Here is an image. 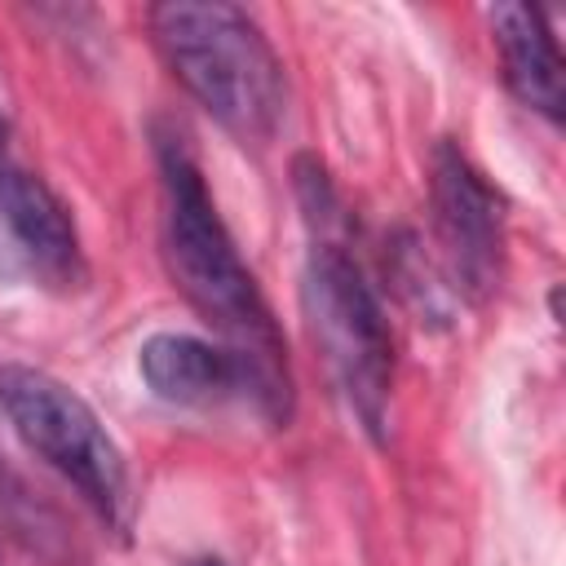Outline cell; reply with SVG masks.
<instances>
[{
    "mask_svg": "<svg viewBox=\"0 0 566 566\" xmlns=\"http://www.w3.org/2000/svg\"><path fill=\"white\" fill-rule=\"evenodd\" d=\"M159 159V190H164V256L186 292V301L226 336L252 376L265 389L270 420H287V345L283 332L243 265L217 203L203 186V172L177 128L155 133Z\"/></svg>",
    "mask_w": 566,
    "mask_h": 566,
    "instance_id": "1",
    "label": "cell"
},
{
    "mask_svg": "<svg viewBox=\"0 0 566 566\" xmlns=\"http://www.w3.org/2000/svg\"><path fill=\"white\" fill-rule=\"evenodd\" d=\"M181 88L243 146H265L287 111V75L252 13L226 0H168L146 13Z\"/></svg>",
    "mask_w": 566,
    "mask_h": 566,
    "instance_id": "2",
    "label": "cell"
},
{
    "mask_svg": "<svg viewBox=\"0 0 566 566\" xmlns=\"http://www.w3.org/2000/svg\"><path fill=\"white\" fill-rule=\"evenodd\" d=\"M305 318L349 411L371 438H385L394 394V340L385 310L349 256L345 239H314L305 261Z\"/></svg>",
    "mask_w": 566,
    "mask_h": 566,
    "instance_id": "3",
    "label": "cell"
},
{
    "mask_svg": "<svg viewBox=\"0 0 566 566\" xmlns=\"http://www.w3.org/2000/svg\"><path fill=\"white\" fill-rule=\"evenodd\" d=\"M0 407L13 433L35 451L53 473H62L106 526L128 531L133 522V482L119 442L102 416L57 376L35 367L0 371Z\"/></svg>",
    "mask_w": 566,
    "mask_h": 566,
    "instance_id": "4",
    "label": "cell"
},
{
    "mask_svg": "<svg viewBox=\"0 0 566 566\" xmlns=\"http://www.w3.org/2000/svg\"><path fill=\"white\" fill-rule=\"evenodd\" d=\"M429 199L438 248L455 292H464L469 301H486L504 274V221L491 186L455 142H438L429 155Z\"/></svg>",
    "mask_w": 566,
    "mask_h": 566,
    "instance_id": "5",
    "label": "cell"
},
{
    "mask_svg": "<svg viewBox=\"0 0 566 566\" xmlns=\"http://www.w3.org/2000/svg\"><path fill=\"white\" fill-rule=\"evenodd\" d=\"M137 376L146 380V389L172 407H217L230 398H252L265 416V389L252 376V367L226 349L212 345L203 336L190 332H155L142 340L137 349Z\"/></svg>",
    "mask_w": 566,
    "mask_h": 566,
    "instance_id": "6",
    "label": "cell"
},
{
    "mask_svg": "<svg viewBox=\"0 0 566 566\" xmlns=\"http://www.w3.org/2000/svg\"><path fill=\"white\" fill-rule=\"evenodd\" d=\"M0 221L9 226L18 252L31 261V270L57 287H75L84 279V256H80V230L62 195L18 164L13 155L0 159Z\"/></svg>",
    "mask_w": 566,
    "mask_h": 566,
    "instance_id": "7",
    "label": "cell"
},
{
    "mask_svg": "<svg viewBox=\"0 0 566 566\" xmlns=\"http://www.w3.org/2000/svg\"><path fill=\"white\" fill-rule=\"evenodd\" d=\"M491 31H495L500 66H504L513 97L548 119H562V106H566L562 53H557V40H553L544 13L531 4H495Z\"/></svg>",
    "mask_w": 566,
    "mask_h": 566,
    "instance_id": "8",
    "label": "cell"
},
{
    "mask_svg": "<svg viewBox=\"0 0 566 566\" xmlns=\"http://www.w3.org/2000/svg\"><path fill=\"white\" fill-rule=\"evenodd\" d=\"M9 155V128H4V115H0V159Z\"/></svg>",
    "mask_w": 566,
    "mask_h": 566,
    "instance_id": "9",
    "label": "cell"
},
{
    "mask_svg": "<svg viewBox=\"0 0 566 566\" xmlns=\"http://www.w3.org/2000/svg\"><path fill=\"white\" fill-rule=\"evenodd\" d=\"M195 566H221V562H212V557H203V562H195Z\"/></svg>",
    "mask_w": 566,
    "mask_h": 566,
    "instance_id": "10",
    "label": "cell"
}]
</instances>
